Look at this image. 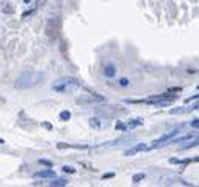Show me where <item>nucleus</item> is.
I'll use <instances>...</instances> for the list:
<instances>
[{
  "mask_svg": "<svg viewBox=\"0 0 199 187\" xmlns=\"http://www.w3.org/2000/svg\"><path fill=\"white\" fill-rule=\"evenodd\" d=\"M0 143H5V142H3V140H2V138H0Z\"/></svg>",
  "mask_w": 199,
  "mask_h": 187,
  "instance_id": "nucleus-26",
  "label": "nucleus"
},
{
  "mask_svg": "<svg viewBox=\"0 0 199 187\" xmlns=\"http://www.w3.org/2000/svg\"><path fill=\"white\" fill-rule=\"evenodd\" d=\"M191 126H193L194 129H197V126H199V121H197V118H196L194 121H191Z\"/></svg>",
  "mask_w": 199,
  "mask_h": 187,
  "instance_id": "nucleus-20",
  "label": "nucleus"
},
{
  "mask_svg": "<svg viewBox=\"0 0 199 187\" xmlns=\"http://www.w3.org/2000/svg\"><path fill=\"white\" fill-rule=\"evenodd\" d=\"M194 110V109H197V107H190V109H185V107H179V109H172L169 113L171 115H177V113H185V112H190V110Z\"/></svg>",
  "mask_w": 199,
  "mask_h": 187,
  "instance_id": "nucleus-8",
  "label": "nucleus"
},
{
  "mask_svg": "<svg viewBox=\"0 0 199 187\" xmlns=\"http://www.w3.org/2000/svg\"><path fill=\"white\" fill-rule=\"evenodd\" d=\"M38 162H39V164H41V165H46V167H49V168H50V167H52V165H53V164H52V162H50V160H46V159H39V160H38Z\"/></svg>",
  "mask_w": 199,
  "mask_h": 187,
  "instance_id": "nucleus-15",
  "label": "nucleus"
},
{
  "mask_svg": "<svg viewBox=\"0 0 199 187\" xmlns=\"http://www.w3.org/2000/svg\"><path fill=\"white\" fill-rule=\"evenodd\" d=\"M119 83H121V85H122V86H127V85H129V80H127V79H126V77H122V79H121V80H119Z\"/></svg>",
  "mask_w": 199,
  "mask_h": 187,
  "instance_id": "nucleus-19",
  "label": "nucleus"
},
{
  "mask_svg": "<svg viewBox=\"0 0 199 187\" xmlns=\"http://www.w3.org/2000/svg\"><path fill=\"white\" fill-rule=\"evenodd\" d=\"M42 126H44L46 129H49V131H52V124H50V123H42Z\"/></svg>",
  "mask_w": 199,
  "mask_h": 187,
  "instance_id": "nucleus-21",
  "label": "nucleus"
},
{
  "mask_svg": "<svg viewBox=\"0 0 199 187\" xmlns=\"http://www.w3.org/2000/svg\"><path fill=\"white\" fill-rule=\"evenodd\" d=\"M32 14H35V10H30V11H25V13L22 14V19H25V18H28V16H32Z\"/></svg>",
  "mask_w": 199,
  "mask_h": 187,
  "instance_id": "nucleus-18",
  "label": "nucleus"
},
{
  "mask_svg": "<svg viewBox=\"0 0 199 187\" xmlns=\"http://www.w3.org/2000/svg\"><path fill=\"white\" fill-rule=\"evenodd\" d=\"M35 178H36V179H38V178H42V179H46V178H55V171H53V170L36 171V173H35Z\"/></svg>",
  "mask_w": 199,
  "mask_h": 187,
  "instance_id": "nucleus-6",
  "label": "nucleus"
},
{
  "mask_svg": "<svg viewBox=\"0 0 199 187\" xmlns=\"http://www.w3.org/2000/svg\"><path fill=\"white\" fill-rule=\"evenodd\" d=\"M69 118H71V112H69V110H63V112L60 113V120H61V121H67Z\"/></svg>",
  "mask_w": 199,
  "mask_h": 187,
  "instance_id": "nucleus-13",
  "label": "nucleus"
},
{
  "mask_svg": "<svg viewBox=\"0 0 199 187\" xmlns=\"http://www.w3.org/2000/svg\"><path fill=\"white\" fill-rule=\"evenodd\" d=\"M102 101H105V98L96 95V93H89V95L77 98V104H91V102H102Z\"/></svg>",
  "mask_w": 199,
  "mask_h": 187,
  "instance_id": "nucleus-3",
  "label": "nucleus"
},
{
  "mask_svg": "<svg viewBox=\"0 0 199 187\" xmlns=\"http://www.w3.org/2000/svg\"><path fill=\"white\" fill-rule=\"evenodd\" d=\"M115 127H116V129H118V131H126V129H127V126H126V124H124V123H121V121H118V123H116V126H115Z\"/></svg>",
  "mask_w": 199,
  "mask_h": 187,
  "instance_id": "nucleus-14",
  "label": "nucleus"
},
{
  "mask_svg": "<svg viewBox=\"0 0 199 187\" xmlns=\"http://www.w3.org/2000/svg\"><path fill=\"white\" fill-rule=\"evenodd\" d=\"M3 11H7V13H13L14 10H13V8H7V10H3Z\"/></svg>",
  "mask_w": 199,
  "mask_h": 187,
  "instance_id": "nucleus-23",
  "label": "nucleus"
},
{
  "mask_svg": "<svg viewBox=\"0 0 199 187\" xmlns=\"http://www.w3.org/2000/svg\"><path fill=\"white\" fill-rule=\"evenodd\" d=\"M63 171L72 174V173H75V168H72V167H69V165H64V167H63Z\"/></svg>",
  "mask_w": 199,
  "mask_h": 187,
  "instance_id": "nucleus-16",
  "label": "nucleus"
},
{
  "mask_svg": "<svg viewBox=\"0 0 199 187\" xmlns=\"http://www.w3.org/2000/svg\"><path fill=\"white\" fill-rule=\"evenodd\" d=\"M89 124H91V127H94V129H101V120L99 118H91L89 120Z\"/></svg>",
  "mask_w": 199,
  "mask_h": 187,
  "instance_id": "nucleus-10",
  "label": "nucleus"
},
{
  "mask_svg": "<svg viewBox=\"0 0 199 187\" xmlns=\"http://www.w3.org/2000/svg\"><path fill=\"white\" fill-rule=\"evenodd\" d=\"M42 80V74L38 72V71H33V69H25L16 80V88H30V86H35L38 85L39 82Z\"/></svg>",
  "mask_w": 199,
  "mask_h": 187,
  "instance_id": "nucleus-1",
  "label": "nucleus"
},
{
  "mask_svg": "<svg viewBox=\"0 0 199 187\" xmlns=\"http://www.w3.org/2000/svg\"><path fill=\"white\" fill-rule=\"evenodd\" d=\"M141 124H143V120H141V118H137V120L129 121L126 126H127V127H137V126H141Z\"/></svg>",
  "mask_w": 199,
  "mask_h": 187,
  "instance_id": "nucleus-9",
  "label": "nucleus"
},
{
  "mask_svg": "<svg viewBox=\"0 0 199 187\" xmlns=\"http://www.w3.org/2000/svg\"><path fill=\"white\" fill-rule=\"evenodd\" d=\"M180 91H182V88H180V86H177V88H169V90H168L169 95H171V93H180Z\"/></svg>",
  "mask_w": 199,
  "mask_h": 187,
  "instance_id": "nucleus-17",
  "label": "nucleus"
},
{
  "mask_svg": "<svg viewBox=\"0 0 199 187\" xmlns=\"http://www.w3.org/2000/svg\"><path fill=\"white\" fill-rule=\"evenodd\" d=\"M113 176H115V173H107V174H104L102 178H104V179H108V178H113Z\"/></svg>",
  "mask_w": 199,
  "mask_h": 187,
  "instance_id": "nucleus-22",
  "label": "nucleus"
},
{
  "mask_svg": "<svg viewBox=\"0 0 199 187\" xmlns=\"http://www.w3.org/2000/svg\"><path fill=\"white\" fill-rule=\"evenodd\" d=\"M104 74H105L107 77H113V75L116 74V69H115V66H113V65H107V66L104 68Z\"/></svg>",
  "mask_w": 199,
  "mask_h": 187,
  "instance_id": "nucleus-7",
  "label": "nucleus"
},
{
  "mask_svg": "<svg viewBox=\"0 0 199 187\" xmlns=\"http://www.w3.org/2000/svg\"><path fill=\"white\" fill-rule=\"evenodd\" d=\"M176 134H179V129H174L172 132H169V134H166V135H163L162 138H158V140H154L152 143H151V146H147V149H151V148H158V146H162L163 143H166L169 138H172Z\"/></svg>",
  "mask_w": 199,
  "mask_h": 187,
  "instance_id": "nucleus-4",
  "label": "nucleus"
},
{
  "mask_svg": "<svg viewBox=\"0 0 199 187\" xmlns=\"http://www.w3.org/2000/svg\"><path fill=\"white\" fill-rule=\"evenodd\" d=\"M146 149H147V145L141 143V145H135L133 148L127 149L124 154H126V156H133V154H137V153H140V151H146Z\"/></svg>",
  "mask_w": 199,
  "mask_h": 187,
  "instance_id": "nucleus-5",
  "label": "nucleus"
},
{
  "mask_svg": "<svg viewBox=\"0 0 199 187\" xmlns=\"http://www.w3.org/2000/svg\"><path fill=\"white\" fill-rule=\"evenodd\" d=\"M144 176H146L144 173H137V174H133V178H132V182H133V184H138L140 181H143V179H144Z\"/></svg>",
  "mask_w": 199,
  "mask_h": 187,
  "instance_id": "nucleus-12",
  "label": "nucleus"
},
{
  "mask_svg": "<svg viewBox=\"0 0 199 187\" xmlns=\"http://www.w3.org/2000/svg\"><path fill=\"white\" fill-rule=\"evenodd\" d=\"M5 104V99H2V98H0V106H3Z\"/></svg>",
  "mask_w": 199,
  "mask_h": 187,
  "instance_id": "nucleus-24",
  "label": "nucleus"
},
{
  "mask_svg": "<svg viewBox=\"0 0 199 187\" xmlns=\"http://www.w3.org/2000/svg\"><path fill=\"white\" fill-rule=\"evenodd\" d=\"M49 184H50V185H53V187H55V185H57V187H60V185H67V181H66V179H53V181H52V182H49Z\"/></svg>",
  "mask_w": 199,
  "mask_h": 187,
  "instance_id": "nucleus-11",
  "label": "nucleus"
},
{
  "mask_svg": "<svg viewBox=\"0 0 199 187\" xmlns=\"http://www.w3.org/2000/svg\"><path fill=\"white\" fill-rule=\"evenodd\" d=\"M60 30H61V21L58 18H52V19L47 21V24H46V35H47L49 39H55L58 36Z\"/></svg>",
  "mask_w": 199,
  "mask_h": 187,
  "instance_id": "nucleus-2",
  "label": "nucleus"
},
{
  "mask_svg": "<svg viewBox=\"0 0 199 187\" xmlns=\"http://www.w3.org/2000/svg\"><path fill=\"white\" fill-rule=\"evenodd\" d=\"M24 2H25V3H30V0H24Z\"/></svg>",
  "mask_w": 199,
  "mask_h": 187,
  "instance_id": "nucleus-25",
  "label": "nucleus"
}]
</instances>
